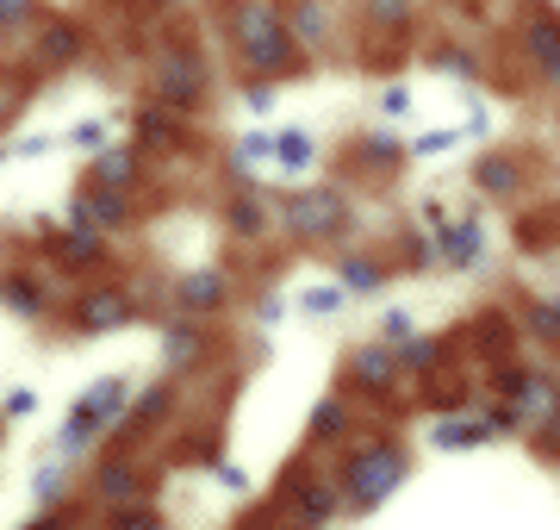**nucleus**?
Masks as SVG:
<instances>
[{
  "mask_svg": "<svg viewBox=\"0 0 560 530\" xmlns=\"http://www.w3.org/2000/svg\"><path fill=\"white\" fill-rule=\"evenodd\" d=\"M330 474H337L342 511H349V518H374V511L418 474V449L405 443L399 430H368L361 425L355 437L330 456Z\"/></svg>",
  "mask_w": 560,
  "mask_h": 530,
  "instance_id": "f257e3e1",
  "label": "nucleus"
},
{
  "mask_svg": "<svg viewBox=\"0 0 560 530\" xmlns=\"http://www.w3.org/2000/svg\"><path fill=\"white\" fill-rule=\"evenodd\" d=\"M224 32H231V57H237V69L249 82H287L312 57L293 38V25H287V13L275 0H231L224 7Z\"/></svg>",
  "mask_w": 560,
  "mask_h": 530,
  "instance_id": "f03ea898",
  "label": "nucleus"
},
{
  "mask_svg": "<svg viewBox=\"0 0 560 530\" xmlns=\"http://www.w3.org/2000/svg\"><path fill=\"white\" fill-rule=\"evenodd\" d=\"M349 224H355V200L342 187H293L275 200V231H287L305 250H342Z\"/></svg>",
  "mask_w": 560,
  "mask_h": 530,
  "instance_id": "7ed1b4c3",
  "label": "nucleus"
},
{
  "mask_svg": "<svg viewBox=\"0 0 560 530\" xmlns=\"http://www.w3.org/2000/svg\"><path fill=\"white\" fill-rule=\"evenodd\" d=\"M275 506L287 511L293 530H330L337 518H349V511H342V493H337V474L318 469V456H300L293 469L280 474Z\"/></svg>",
  "mask_w": 560,
  "mask_h": 530,
  "instance_id": "20e7f679",
  "label": "nucleus"
},
{
  "mask_svg": "<svg viewBox=\"0 0 560 530\" xmlns=\"http://www.w3.org/2000/svg\"><path fill=\"white\" fill-rule=\"evenodd\" d=\"M399 388H405L399 344H386V337H368V344L349 349V362H342V393H349L361 412H386L393 400H399Z\"/></svg>",
  "mask_w": 560,
  "mask_h": 530,
  "instance_id": "39448f33",
  "label": "nucleus"
},
{
  "mask_svg": "<svg viewBox=\"0 0 560 530\" xmlns=\"http://www.w3.org/2000/svg\"><path fill=\"white\" fill-rule=\"evenodd\" d=\"M62 319H69V331H81V337H106V331L138 325V319H143V300L131 293V287L94 281V287H81V293H69Z\"/></svg>",
  "mask_w": 560,
  "mask_h": 530,
  "instance_id": "423d86ee",
  "label": "nucleus"
},
{
  "mask_svg": "<svg viewBox=\"0 0 560 530\" xmlns=\"http://www.w3.org/2000/svg\"><path fill=\"white\" fill-rule=\"evenodd\" d=\"M150 101L180 113V119L206 106V62H200L194 44H168V50H162L156 76H150Z\"/></svg>",
  "mask_w": 560,
  "mask_h": 530,
  "instance_id": "0eeeda50",
  "label": "nucleus"
},
{
  "mask_svg": "<svg viewBox=\"0 0 560 530\" xmlns=\"http://www.w3.org/2000/svg\"><path fill=\"white\" fill-rule=\"evenodd\" d=\"M88 499H94L101 511H125V506H138V499H150L143 462L131 456V449H101L94 469H88Z\"/></svg>",
  "mask_w": 560,
  "mask_h": 530,
  "instance_id": "6e6552de",
  "label": "nucleus"
},
{
  "mask_svg": "<svg viewBox=\"0 0 560 530\" xmlns=\"http://www.w3.org/2000/svg\"><path fill=\"white\" fill-rule=\"evenodd\" d=\"M175 412H180V381H175V375H156V381H143L138 400H131V412H125V425L113 430V449H131L138 437H150V430L168 425Z\"/></svg>",
  "mask_w": 560,
  "mask_h": 530,
  "instance_id": "1a4fd4ad",
  "label": "nucleus"
},
{
  "mask_svg": "<svg viewBox=\"0 0 560 530\" xmlns=\"http://www.w3.org/2000/svg\"><path fill=\"white\" fill-rule=\"evenodd\" d=\"M62 219L69 224H94V231H125V224L138 219V200L125 194V187H101V182H81L75 194H69V206H62Z\"/></svg>",
  "mask_w": 560,
  "mask_h": 530,
  "instance_id": "9d476101",
  "label": "nucleus"
},
{
  "mask_svg": "<svg viewBox=\"0 0 560 530\" xmlns=\"http://www.w3.org/2000/svg\"><path fill=\"white\" fill-rule=\"evenodd\" d=\"M361 430V406L349 393H318V406L305 412V456H337Z\"/></svg>",
  "mask_w": 560,
  "mask_h": 530,
  "instance_id": "9b49d317",
  "label": "nucleus"
},
{
  "mask_svg": "<svg viewBox=\"0 0 560 530\" xmlns=\"http://www.w3.org/2000/svg\"><path fill=\"white\" fill-rule=\"evenodd\" d=\"M492 263V244H486V224L474 212H460L448 231H436V268L442 275H480Z\"/></svg>",
  "mask_w": 560,
  "mask_h": 530,
  "instance_id": "f8f14e48",
  "label": "nucleus"
},
{
  "mask_svg": "<svg viewBox=\"0 0 560 530\" xmlns=\"http://www.w3.org/2000/svg\"><path fill=\"white\" fill-rule=\"evenodd\" d=\"M212 344H219V337H212V331H206V319H168V325H162V375H194V368H206L212 362Z\"/></svg>",
  "mask_w": 560,
  "mask_h": 530,
  "instance_id": "ddd939ff",
  "label": "nucleus"
},
{
  "mask_svg": "<svg viewBox=\"0 0 560 530\" xmlns=\"http://www.w3.org/2000/svg\"><path fill=\"white\" fill-rule=\"evenodd\" d=\"M0 312H13L20 325H50V319H57V293H50V281L32 275V268H7V275H0Z\"/></svg>",
  "mask_w": 560,
  "mask_h": 530,
  "instance_id": "4468645a",
  "label": "nucleus"
},
{
  "mask_svg": "<svg viewBox=\"0 0 560 530\" xmlns=\"http://www.w3.org/2000/svg\"><path fill=\"white\" fill-rule=\"evenodd\" d=\"M44 256L57 268H69V275H81V268H106V256H113V244H106V231H94V224H62V231H50L44 224Z\"/></svg>",
  "mask_w": 560,
  "mask_h": 530,
  "instance_id": "2eb2a0df",
  "label": "nucleus"
},
{
  "mask_svg": "<svg viewBox=\"0 0 560 530\" xmlns=\"http://www.w3.org/2000/svg\"><path fill=\"white\" fill-rule=\"evenodd\" d=\"M175 312L180 319H212V312L231 307V275H224L219 263L212 268H187V275H175Z\"/></svg>",
  "mask_w": 560,
  "mask_h": 530,
  "instance_id": "dca6fc26",
  "label": "nucleus"
},
{
  "mask_svg": "<svg viewBox=\"0 0 560 530\" xmlns=\"http://www.w3.org/2000/svg\"><path fill=\"white\" fill-rule=\"evenodd\" d=\"M474 187H480L486 200H523L529 169H523L517 150H480V157H474Z\"/></svg>",
  "mask_w": 560,
  "mask_h": 530,
  "instance_id": "f3484780",
  "label": "nucleus"
},
{
  "mask_svg": "<svg viewBox=\"0 0 560 530\" xmlns=\"http://www.w3.org/2000/svg\"><path fill=\"white\" fill-rule=\"evenodd\" d=\"M32 57H38V69H69V62L88 57V25L75 20H38L32 25Z\"/></svg>",
  "mask_w": 560,
  "mask_h": 530,
  "instance_id": "a211bd4d",
  "label": "nucleus"
},
{
  "mask_svg": "<svg viewBox=\"0 0 560 530\" xmlns=\"http://www.w3.org/2000/svg\"><path fill=\"white\" fill-rule=\"evenodd\" d=\"M224 224L237 231V244H261L268 231H275V206H268V194H261L256 182H243L231 200H224Z\"/></svg>",
  "mask_w": 560,
  "mask_h": 530,
  "instance_id": "6ab92c4d",
  "label": "nucleus"
},
{
  "mask_svg": "<svg viewBox=\"0 0 560 530\" xmlns=\"http://www.w3.org/2000/svg\"><path fill=\"white\" fill-rule=\"evenodd\" d=\"M499 430L486 425V412H455V418H430V449L436 456H467V449H486Z\"/></svg>",
  "mask_w": 560,
  "mask_h": 530,
  "instance_id": "aec40b11",
  "label": "nucleus"
},
{
  "mask_svg": "<svg viewBox=\"0 0 560 530\" xmlns=\"http://www.w3.org/2000/svg\"><path fill=\"white\" fill-rule=\"evenodd\" d=\"M318 163H324L318 131H312V125H280V131H275V175L300 182V175H312Z\"/></svg>",
  "mask_w": 560,
  "mask_h": 530,
  "instance_id": "412c9836",
  "label": "nucleus"
},
{
  "mask_svg": "<svg viewBox=\"0 0 560 530\" xmlns=\"http://www.w3.org/2000/svg\"><path fill=\"white\" fill-rule=\"evenodd\" d=\"M180 138H187V119L180 113H168V106H138L131 113V143H143V157L156 150V157H168V150H180Z\"/></svg>",
  "mask_w": 560,
  "mask_h": 530,
  "instance_id": "4be33fe9",
  "label": "nucleus"
},
{
  "mask_svg": "<svg viewBox=\"0 0 560 530\" xmlns=\"http://www.w3.org/2000/svg\"><path fill=\"white\" fill-rule=\"evenodd\" d=\"M143 169H150V157H143V143H113V150H101V157L88 163V182H101V187H125V194H138Z\"/></svg>",
  "mask_w": 560,
  "mask_h": 530,
  "instance_id": "5701e85b",
  "label": "nucleus"
},
{
  "mask_svg": "<svg viewBox=\"0 0 560 530\" xmlns=\"http://www.w3.org/2000/svg\"><path fill=\"white\" fill-rule=\"evenodd\" d=\"M330 275H337V281L355 293V300H368V293H381V287H386V263H381V256H368V250H355V244L337 250Z\"/></svg>",
  "mask_w": 560,
  "mask_h": 530,
  "instance_id": "b1692460",
  "label": "nucleus"
},
{
  "mask_svg": "<svg viewBox=\"0 0 560 530\" xmlns=\"http://www.w3.org/2000/svg\"><path fill=\"white\" fill-rule=\"evenodd\" d=\"M523 44H529V57H536L541 76L560 88V13L536 7V13H529V25H523Z\"/></svg>",
  "mask_w": 560,
  "mask_h": 530,
  "instance_id": "393cba45",
  "label": "nucleus"
},
{
  "mask_svg": "<svg viewBox=\"0 0 560 530\" xmlns=\"http://www.w3.org/2000/svg\"><path fill=\"white\" fill-rule=\"evenodd\" d=\"M399 362H405V381H430L436 368H448V362H455V337L418 331L411 344H399Z\"/></svg>",
  "mask_w": 560,
  "mask_h": 530,
  "instance_id": "a878e982",
  "label": "nucleus"
},
{
  "mask_svg": "<svg viewBox=\"0 0 560 530\" xmlns=\"http://www.w3.org/2000/svg\"><path fill=\"white\" fill-rule=\"evenodd\" d=\"M349 163L368 169V175H393L399 163H411V143H399L393 131H361L355 150H349Z\"/></svg>",
  "mask_w": 560,
  "mask_h": 530,
  "instance_id": "bb28decb",
  "label": "nucleus"
},
{
  "mask_svg": "<svg viewBox=\"0 0 560 530\" xmlns=\"http://www.w3.org/2000/svg\"><path fill=\"white\" fill-rule=\"evenodd\" d=\"M69 487H75V469L57 462V456H44L32 469V506L38 511H69Z\"/></svg>",
  "mask_w": 560,
  "mask_h": 530,
  "instance_id": "cd10ccee",
  "label": "nucleus"
},
{
  "mask_svg": "<svg viewBox=\"0 0 560 530\" xmlns=\"http://www.w3.org/2000/svg\"><path fill=\"white\" fill-rule=\"evenodd\" d=\"M523 337H536L541 349H555V356H560V307L548 300V287L523 300Z\"/></svg>",
  "mask_w": 560,
  "mask_h": 530,
  "instance_id": "c85d7f7f",
  "label": "nucleus"
},
{
  "mask_svg": "<svg viewBox=\"0 0 560 530\" xmlns=\"http://www.w3.org/2000/svg\"><path fill=\"white\" fill-rule=\"evenodd\" d=\"M231 169H237L243 182L261 175V169H275V131H237V143H231Z\"/></svg>",
  "mask_w": 560,
  "mask_h": 530,
  "instance_id": "c756f323",
  "label": "nucleus"
},
{
  "mask_svg": "<svg viewBox=\"0 0 560 530\" xmlns=\"http://www.w3.org/2000/svg\"><path fill=\"white\" fill-rule=\"evenodd\" d=\"M349 300H355V293H349L337 275H330V281H312V287H305L293 307H300L305 319H342V312H349Z\"/></svg>",
  "mask_w": 560,
  "mask_h": 530,
  "instance_id": "7c9ffc66",
  "label": "nucleus"
},
{
  "mask_svg": "<svg viewBox=\"0 0 560 530\" xmlns=\"http://www.w3.org/2000/svg\"><path fill=\"white\" fill-rule=\"evenodd\" d=\"M287 25H293V38L305 50H324V38H330V20H324L318 0H287Z\"/></svg>",
  "mask_w": 560,
  "mask_h": 530,
  "instance_id": "2f4dec72",
  "label": "nucleus"
},
{
  "mask_svg": "<svg viewBox=\"0 0 560 530\" xmlns=\"http://www.w3.org/2000/svg\"><path fill=\"white\" fill-rule=\"evenodd\" d=\"M62 143H69V150H81V157L94 163L101 150H113V119H101V113H94V119H75L69 131H62Z\"/></svg>",
  "mask_w": 560,
  "mask_h": 530,
  "instance_id": "473e14b6",
  "label": "nucleus"
},
{
  "mask_svg": "<svg viewBox=\"0 0 560 530\" xmlns=\"http://www.w3.org/2000/svg\"><path fill=\"white\" fill-rule=\"evenodd\" d=\"M460 143H467V131H460V125L418 131V138H411V163H436V157H448V150H460Z\"/></svg>",
  "mask_w": 560,
  "mask_h": 530,
  "instance_id": "72a5a7b5",
  "label": "nucleus"
},
{
  "mask_svg": "<svg viewBox=\"0 0 560 530\" xmlns=\"http://www.w3.org/2000/svg\"><path fill=\"white\" fill-rule=\"evenodd\" d=\"M106 530H168V511L156 499H138V506H125V511H106Z\"/></svg>",
  "mask_w": 560,
  "mask_h": 530,
  "instance_id": "f704fd0d",
  "label": "nucleus"
},
{
  "mask_svg": "<svg viewBox=\"0 0 560 530\" xmlns=\"http://www.w3.org/2000/svg\"><path fill=\"white\" fill-rule=\"evenodd\" d=\"M399 268L430 275V268H436V238H430V231H405L399 238Z\"/></svg>",
  "mask_w": 560,
  "mask_h": 530,
  "instance_id": "c9c22d12",
  "label": "nucleus"
},
{
  "mask_svg": "<svg viewBox=\"0 0 560 530\" xmlns=\"http://www.w3.org/2000/svg\"><path fill=\"white\" fill-rule=\"evenodd\" d=\"M38 388H7L0 393V425H25V418H38Z\"/></svg>",
  "mask_w": 560,
  "mask_h": 530,
  "instance_id": "e433bc0d",
  "label": "nucleus"
},
{
  "mask_svg": "<svg viewBox=\"0 0 560 530\" xmlns=\"http://www.w3.org/2000/svg\"><path fill=\"white\" fill-rule=\"evenodd\" d=\"M57 150H62L57 131H20V138H13V163H44V157H57Z\"/></svg>",
  "mask_w": 560,
  "mask_h": 530,
  "instance_id": "4c0bfd02",
  "label": "nucleus"
},
{
  "mask_svg": "<svg viewBox=\"0 0 560 530\" xmlns=\"http://www.w3.org/2000/svg\"><path fill=\"white\" fill-rule=\"evenodd\" d=\"M212 481H219L224 493H256V481H249V469H243V462H231V456H219V462H212Z\"/></svg>",
  "mask_w": 560,
  "mask_h": 530,
  "instance_id": "58836bf2",
  "label": "nucleus"
},
{
  "mask_svg": "<svg viewBox=\"0 0 560 530\" xmlns=\"http://www.w3.org/2000/svg\"><path fill=\"white\" fill-rule=\"evenodd\" d=\"M38 0H0V32H25V25H38Z\"/></svg>",
  "mask_w": 560,
  "mask_h": 530,
  "instance_id": "ea45409f",
  "label": "nucleus"
},
{
  "mask_svg": "<svg viewBox=\"0 0 560 530\" xmlns=\"http://www.w3.org/2000/svg\"><path fill=\"white\" fill-rule=\"evenodd\" d=\"M381 337H386V344H411V337H418L411 312H405V307H386V312H381Z\"/></svg>",
  "mask_w": 560,
  "mask_h": 530,
  "instance_id": "a19ab883",
  "label": "nucleus"
},
{
  "mask_svg": "<svg viewBox=\"0 0 560 530\" xmlns=\"http://www.w3.org/2000/svg\"><path fill=\"white\" fill-rule=\"evenodd\" d=\"M287 312H293V300H287V293H275V287H268V293H261V300H256V325H261V331H275L280 319H287Z\"/></svg>",
  "mask_w": 560,
  "mask_h": 530,
  "instance_id": "79ce46f5",
  "label": "nucleus"
},
{
  "mask_svg": "<svg viewBox=\"0 0 560 530\" xmlns=\"http://www.w3.org/2000/svg\"><path fill=\"white\" fill-rule=\"evenodd\" d=\"M430 69H448V76H474L480 62L467 57V50H448V44H436V50H430Z\"/></svg>",
  "mask_w": 560,
  "mask_h": 530,
  "instance_id": "37998d69",
  "label": "nucleus"
},
{
  "mask_svg": "<svg viewBox=\"0 0 560 530\" xmlns=\"http://www.w3.org/2000/svg\"><path fill=\"white\" fill-rule=\"evenodd\" d=\"M405 113H411V88L405 82L381 88V119H405Z\"/></svg>",
  "mask_w": 560,
  "mask_h": 530,
  "instance_id": "c03bdc74",
  "label": "nucleus"
},
{
  "mask_svg": "<svg viewBox=\"0 0 560 530\" xmlns=\"http://www.w3.org/2000/svg\"><path fill=\"white\" fill-rule=\"evenodd\" d=\"M243 106L249 113H275V82H243Z\"/></svg>",
  "mask_w": 560,
  "mask_h": 530,
  "instance_id": "a18cd8bd",
  "label": "nucleus"
},
{
  "mask_svg": "<svg viewBox=\"0 0 560 530\" xmlns=\"http://www.w3.org/2000/svg\"><path fill=\"white\" fill-rule=\"evenodd\" d=\"M20 530H75V511H32Z\"/></svg>",
  "mask_w": 560,
  "mask_h": 530,
  "instance_id": "49530a36",
  "label": "nucleus"
},
{
  "mask_svg": "<svg viewBox=\"0 0 560 530\" xmlns=\"http://www.w3.org/2000/svg\"><path fill=\"white\" fill-rule=\"evenodd\" d=\"M368 13L386 20V25H405V20H411V0H368Z\"/></svg>",
  "mask_w": 560,
  "mask_h": 530,
  "instance_id": "de8ad7c7",
  "label": "nucleus"
},
{
  "mask_svg": "<svg viewBox=\"0 0 560 530\" xmlns=\"http://www.w3.org/2000/svg\"><path fill=\"white\" fill-rule=\"evenodd\" d=\"M7 163H13V143H0V169H7Z\"/></svg>",
  "mask_w": 560,
  "mask_h": 530,
  "instance_id": "09e8293b",
  "label": "nucleus"
},
{
  "mask_svg": "<svg viewBox=\"0 0 560 530\" xmlns=\"http://www.w3.org/2000/svg\"><path fill=\"white\" fill-rule=\"evenodd\" d=\"M143 7H175V0H143Z\"/></svg>",
  "mask_w": 560,
  "mask_h": 530,
  "instance_id": "8fccbe9b",
  "label": "nucleus"
},
{
  "mask_svg": "<svg viewBox=\"0 0 560 530\" xmlns=\"http://www.w3.org/2000/svg\"><path fill=\"white\" fill-rule=\"evenodd\" d=\"M548 300H555V307H560V287H548Z\"/></svg>",
  "mask_w": 560,
  "mask_h": 530,
  "instance_id": "3c124183",
  "label": "nucleus"
}]
</instances>
